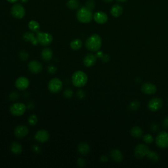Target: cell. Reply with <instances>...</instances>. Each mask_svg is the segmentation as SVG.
<instances>
[{"mask_svg": "<svg viewBox=\"0 0 168 168\" xmlns=\"http://www.w3.org/2000/svg\"><path fill=\"white\" fill-rule=\"evenodd\" d=\"M34 151H35V152H40V149L38 148L37 146H34Z\"/></svg>", "mask_w": 168, "mask_h": 168, "instance_id": "cell-42", "label": "cell"}, {"mask_svg": "<svg viewBox=\"0 0 168 168\" xmlns=\"http://www.w3.org/2000/svg\"><path fill=\"white\" fill-rule=\"evenodd\" d=\"M101 161H102V162H103V163L106 162V161H108V158H107V156H102L101 158Z\"/></svg>", "mask_w": 168, "mask_h": 168, "instance_id": "cell-40", "label": "cell"}, {"mask_svg": "<svg viewBox=\"0 0 168 168\" xmlns=\"http://www.w3.org/2000/svg\"><path fill=\"white\" fill-rule=\"evenodd\" d=\"M67 7L70 9H76L79 7L80 3L77 0H69L67 3Z\"/></svg>", "mask_w": 168, "mask_h": 168, "instance_id": "cell-27", "label": "cell"}, {"mask_svg": "<svg viewBox=\"0 0 168 168\" xmlns=\"http://www.w3.org/2000/svg\"><path fill=\"white\" fill-rule=\"evenodd\" d=\"M103 62H108L109 60H110V58H109V56L108 55H103V57L101 58Z\"/></svg>", "mask_w": 168, "mask_h": 168, "instance_id": "cell-39", "label": "cell"}, {"mask_svg": "<svg viewBox=\"0 0 168 168\" xmlns=\"http://www.w3.org/2000/svg\"><path fill=\"white\" fill-rule=\"evenodd\" d=\"M86 7L92 11L95 8V2L93 1V0H88V1L86 2Z\"/></svg>", "mask_w": 168, "mask_h": 168, "instance_id": "cell-32", "label": "cell"}, {"mask_svg": "<svg viewBox=\"0 0 168 168\" xmlns=\"http://www.w3.org/2000/svg\"><path fill=\"white\" fill-rule=\"evenodd\" d=\"M163 126H164V127L168 129V116H167V117L164 120Z\"/></svg>", "mask_w": 168, "mask_h": 168, "instance_id": "cell-37", "label": "cell"}, {"mask_svg": "<svg viewBox=\"0 0 168 168\" xmlns=\"http://www.w3.org/2000/svg\"><path fill=\"white\" fill-rule=\"evenodd\" d=\"M72 82L74 86L77 87H83L87 82V76L83 71L78 70L73 74L72 77Z\"/></svg>", "mask_w": 168, "mask_h": 168, "instance_id": "cell-3", "label": "cell"}, {"mask_svg": "<svg viewBox=\"0 0 168 168\" xmlns=\"http://www.w3.org/2000/svg\"><path fill=\"white\" fill-rule=\"evenodd\" d=\"M77 96H78V97L80 99H82L84 96H85V93H84L83 91L82 90H80V91L77 92Z\"/></svg>", "mask_w": 168, "mask_h": 168, "instance_id": "cell-38", "label": "cell"}, {"mask_svg": "<svg viewBox=\"0 0 168 168\" xmlns=\"http://www.w3.org/2000/svg\"><path fill=\"white\" fill-rule=\"evenodd\" d=\"M47 70H48V72H49L50 74H55V73L56 72V71H57V68H56V67H54V66H53V65L49 66Z\"/></svg>", "mask_w": 168, "mask_h": 168, "instance_id": "cell-36", "label": "cell"}, {"mask_svg": "<svg viewBox=\"0 0 168 168\" xmlns=\"http://www.w3.org/2000/svg\"><path fill=\"white\" fill-rule=\"evenodd\" d=\"M78 151L82 155H87L90 152V147L86 143H80L78 146Z\"/></svg>", "mask_w": 168, "mask_h": 168, "instance_id": "cell-24", "label": "cell"}, {"mask_svg": "<svg viewBox=\"0 0 168 168\" xmlns=\"http://www.w3.org/2000/svg\"><path fill=\"white\" fill-rule=\"evenodd\" d=\"M116 1H118L119 2H125L127 1V0H116Z\"/></svg>", "mask_w": 168, "mask_h": 168, "instance_id": "cell-44", "label": "cell"}, {"mask_svg": "<svg viewBox=\"0 0 168 168\" xmlns=\"http://www.w3.org/2000/svg\"><path fill=\"white\" fill-rule=\"evenodd\" d=\"M30 82L27 77H20L17 79L15 82V86L17 89L20 90H24L27 89L29 86Z\"/></svg>", "mask_w": 168, "mask_h": 168, "instance_id": "cell-13", "label": "cell"}, {"mask_svg": "<svg viewBox=\"0 0 168 168\" xmlns=\"http://www.w3.org/2000/svg\"><path fill=\"white\" fill-rule=\"evenodd\" d=\"M28 27L30 29V30H32V32H39V30H40V24H39L37 21H31L28 23Z\"/></svg>", "mask_w": 168, "mask_h": 168, "instance_id": "cell-25", "label": "cell"}, {"mask_svg": "<svg viewBox=\"0 0 168 168\" xmlns=\"http://www.w3.org/2000/svg\"><path fill=\"white\" fill-rule=\"evenodd\" d=\"M29 133L28 128L25 126H18L15 130V134L18 138H23Z\"/></svg>", "mask_w": 168, "mask_h": 168, "instance_id": "cell-16", "label": "cell"}, {"mask_svg": "<svg viewBox=\"0 0 168 168\" xmlns=\"http://www.w3.org/2000/svg\"><path fill=\"white\" fill-rule=\"evenodd\" d=\"M7 1H8L10 3H15L18 1V0H7Z\"/></svg>", "mask_w": 168, "mask_h": 168, "instance_id": "cell-43", "label": "cell"}, {"mask_svg": "<svg viewBox=\"0 0 168 168\" xmlns=\"http://www.w3.org/2000/svg\"><path fill=\"white\" fill-rule=\"evenodd\" d=\"M140 105V102L138 101L135 100L130 103V105H129V109L131 111H136L139 108Z\"/></svg>", "mask_w": 168, "mask_h": 168, "instance_id": "cell-29", "label": "cell"}, {"mask_svg": "<svg viewBox=\"0 0 168 168\" xmlns=\"http://www.w3.org/2000/svg\"><path fill=\"white\" fill-rule=\"evenodd\" d=\"M37 122V116L34 114L33 115H31L30 117H29V119H28V123L29 124L30 126H35Z\"/></svg>", "mask_w": 168, "mask_h": 168, "instance_id": "cell-30", "label": "cell"}, {"mask_svg": "<svg viewBox=\"0 0 168 168\" xmlns=\"http://www.w3.org/2000/svg\"><path fill=\"white\" fill-rule=\"evenodd\" d=\"M82 46V42L79 39H76L70 43V47L74 50H78Z\"/></svg>", "mask_w": 168, "mask_h": 168, "instance_id": "cell-26", "label": "cell"}, {"mask_svg": "<svg viewBox=\"0 0 168 168\" xmlns=\"http://www.w3.org/2000/svg\"><path fill=\"white\" fill-rule=\"evenodd\" d=\"M28 67L30 72L34 74L40 73L43 69L42 64L37 61H30L28 64Z\"/></svg>", "mask_w": 168, "mask_h": 168, "instance_id": "cell-11", "label": "cell"}, {"mask_svg": "<svg viewBox=\"0 0 168 168\" xmlns=\"http://www.w3.org/2000/svg\"><path fill=\"white\" fill-rule=\"evenodd\" d=\"M76 17L80 22L89 23L92 21L93 15L91 10L86 7H83L77 11Z\"/></svg>", "mask_w": 168, "mask_h": 168, "instance_id": "cell-2", "label": "cell"}, {"mask_svg": "<svg viewBox=\"0 0 168 168\" xmlns=\"http://www.w3.org/2000/svg\"><path fill=\"white\" fill-rule=\"evenodd\" d=\"M163 106V101L161 99L154 97L150 100L148 103V108L152 112H156L160 110Z\"/></svg>", "mask_w": 168, "mask_h": 168, "instance_id": "cell-10", "label": "cell"}, {"mask_svg": "<svg viewBox=\"0 0 168 168\" xmlns=\"http://www.w3.org/2000/svg\"><path fill=\"white\" fill-rule=\"evenodd\" d=\"M96 61V57L93 54L87 55L83 59V64L86 67H91L95 65Z\"/></svg>", "mask_w": 168, "mask_h": 168, "instance_id": "cell-17", "label": "cell"}, {"mask_svg": "<svg viewBox=\"0 0 168 168\" xmlns=\"http://www.w3.org/2000/svg\"><path fill=\"white\" fill-rule=\"evenodd\" d=\"M62 88V82L59 78H53L49 82L48 89L51 93H57L61 91Z\"/></svg>", "mask_w": 168, "mask_h": 168, "instance_id": "cell-6", "label": "cell"}, {"mask_svg": "<svg viewBox=\"0 0 168 168\" xmlns=\"http://www.w3.org/2000/svg\"><path fill=\"white\" fill-rule=\"evenodd\" d=\"M41 55L43 60L46 61H50L53 57V51L50 48H45L42 51Z\"/></svg>", "mask_w": 168, "mask_h": 168, "instance_id": "cell-20", "label": "cell"}, {"mask_svg": "<svg viewBox=\"0 0 168 168\" xmlns=\"http://www.w3.org/2000/svg\"><path fill=\"white\" fill-rule=\"evenodd\" d=\"M36 37L38 43L44 46H49L53 41V36L46 32H37Z\"/></svg>", "mask_w": 168, "mask_h": 168, "instance_id": "cell-4", "label": "cell"}, {"mask_svg": "<svg viewBox=\"0 0 168 168\" xmlns=\"http://www.w3.org/2000/svg\"><path fill=\"white\" fill-rule=\"evenodd\" d=\"M64 96H65V97L70 98L73 96V91L70 89H67L65 90V91H64Z\"/></svg>", "mask_w": 168, "mask_h": 168, "instance_id": "cell-33", "label": "cell"}, {"mask_svg": "<svg viewBox=\"0 0 168 168\" xmlns=\"http://www.w3.org/2000/svg\"><path fill=\"white\" fill-rule=\"evenodd\" d=\"M93 19L95 21L100 24H105L108 21V16L104 12L99 11L96 12L93 15Z\"/></svg>", "mask_w": 168, "mask_h": 168, "instance_id": "cell-15", "label": "cell"}, {"mask_svg": "<svg viewBox=\"0 0 168 168\" xmlns=\"http://www.w3.org/2000/svg\"><path fill=\"white\" fill-rule=\"evenodd\" d=\"M26 109H27V107L24 104L21 102H18L13 104L11 106L10 112L13 116H21L24 114Z\"/></svg>", "mask_w": 168, "mask_h": 168, "instance_id": "cell-7", "label": "cell"}, {"mask_svg": "<svg viewBox=\"0 0 168 168\" xmlns=\"http://www.w3.org/2000/svg\"><path fill=\"white\" fill-rule=\"evenodd\" d=\"M96 57V58H102L103 57V53H102V51H97Z\"/></svg>", "mask_w": 168, "mask_h": 168, "instance_id": "cell-41", "label": "cell"}, {"mask_svg": "<svg viewBox=\"0 0 168 168\" xmlns=\"http://www.w3.org/2000/svg\"><path fill=\"white\" fill-rule=\"evenodd\" d=\"M111 156L114 161L118 163L121 162V161L123 160V158H124L121 151H120L118 149L112 150L111 152Z\"/></svg>", "mask_w": 168, "mask_h": 168, "instance_id": "cell-19", "label": "cell"}, {"mask_svg": "<svg viewBox=\"0 0 168 168\" xmlns=\"http://www.w3.org/2000/svg\"><path fill=\"white\" fill-rule=\"evenodd\" d=\"M50 137V135L47 131L42 130L38 131L35 135V139L40 143H46Z\"/></svg>", "mask_w": 168, "mask_h": 168, "instance_id": "cell-14", "label": "cell"}, {"mask_svg": "<svg viewBox=\"0 0 168 168\" xmlns=\"http://www.w3.org/2000/svg\"><path fill=\"white\" fill-rule=\"evenodd\" d=\"M77 165L80 167H83L86 166V161L83 158H79L77 160Z\"/></svg>", "mask_w": 168, "mask_h": 168, "instance_id": "cell-35", "label": "cell"}, {"mask_svg": "<svg viewBox=\"0 0 168 168\" xmlns=\"http://www.w3.org/2000/svg\"><path fill=\"white\" fill-rule=\"evenodd\" d=\"M143 141L147 144H151L154 141V139L151 134H147L143 137Z\"/></svg>", "mask_w": 168, "mask_h": 168, "instance_id": "cell-31", "label": "cell"}, {"mask_svg": "<svg viewBox=\"0 0 168 168\" xmlns=\"http://www.w3.org/2000/svg\"><path fill=\"white\" fill-rule=\"evenodd\" d=\"M28 1V0H21V2L22 3H27Z\"/></svg>", "mask_w": 168, "mask_h": 168, "instance_id": "cell-46", "label": "cell"}, {"mask_svg": "<svg viewBox=\"0 0 168 168\" xmlns=\"http://www.w3.org/2000/svg\"><path fill=\"white\" fill-rule=\"evenodd\" d=\"M130 133L134 138L139 139L142 137V135L143 134V131L142 130V129L140 128L139 127L135 126L132 127L130 131Z\"/></svg>", "mask_w": 168, "mask_h": 168, "instance_id": "cell-22", "label": "cell"}, {"mask_svg": "<svg viewBox=\"0 0 168 168\" xmlns=\"http://www.w3.org/2000/svg\"><path fill=\"white\" fill-rule=\"evenodd\" d=\"M122 12H123V8L121 5L118 4H116L114 6H112V7L111 8V15L114 17H120L122 14Z\"/></svg>", "mask_w": 168, "mask_h": 168, "instance_id": "cell-21", "label": "cell"}, {"mask_svg": "<svg viewBox=\"0 0 168 168\" xmlns=\"http://www.w3.org/2000/svg\"><path fill=\"white\" fill-rule=\"evenodd\" d=\"M20 57H21V59H22L24 61H26V60L28 59V53L27 52V51H22L20 53Z\"/></svg>", "mask_w": 168, "mask_h": 168, "instance_id": "cell-34", "label": "cell"}, {"mask_svg": "<svg viewBox=\"0 0 168 168\" xmlns=\"http://www.w3.org/2000/svg\"><path fill=\"white\" fill-rule=\"evenodd\" d=\"M150 150L148 147L143 144L138 145L135 148L134 154L135 156L137 158H143L147 156Z\"/></svg>", "mask_w": 168, "mask_h": 168, "instance_id": "cell-8", "label": "cell"}, {"mask_svg": "<svg viewBox=\"0 0 168 168\" xmlns=\"http://www.w3.org/2000/svg\"><path fill=\"white\" fill-rule=\"evenodd\" d=\"M102 46L101 37L98 34H93L90 36L86 42V46L87 49L93 52L98 51Z\"/></svg>", "mask_w": 168, "mask_h": 168, "instance_id": "cell-1", "label": "cell"}, {"mask_svg": "<svg viewBox=\"0 0 168 168\" xmlns=\"http://www.w3.org/2000/svg\"><path fill=\"white\" fill-rule=\"evenodd\" d=\"M23 38L24 39L25 41L27 42H30L32 45L34 46H37L39 43L37 40V37L34 36V34L32 32H26V33L23 35Z\"/></svg>", "mask_w": 168, "mask_h": 168, "instance_id": "cell-18", "label": "cell"}, {"mask_svg": "<svg viewBox=\"0 0 168 168\" xmlns=\"http://www.w3.org/2000/svg\"><path fill=\"white\" fill-rule=\"evenodd\" d=\"M146 156L148 159H150L151 160L154 161V162H156V161L159 160V158H160L159 155L156 152L151 151L148 153Z\"/></svg>", "mask_w": 168, "mask_h": 168, "instance_id": "cell-28", "label": "cell"}, {"mask_svg": "<svg viewBox=\"0 0 168 168\" xmlns=\"http://www.w3.org/2000/svg\"><path fill=\"white\" fill-rule=\"evenodd\" d=\"M156 144L160 148H168V133L160 132L156 137Z\"/></svg>", "mask_w": 168, "mask_h": 168, "instance_id": "cell-5", "label": "cell"}, {"mask_svg": "<svg viewBox=\"0 0 168 168\" xmlns=\"http://www.w3.org/2000/svg\"><path fill=\"white\" fill-rule=\"evenodd\" d=\"M11 151L15 154H20L22 152V146L17 143V142H14L12 143L10 146Z\"/></svg>", "mask_w": 168, "mask_h": 168, "instance_id": "cell-23", "label": "cell"}, {"mask_svg": "<svg viewBox=\"0 0 168 168\" xmlns=\"http://www.w3.org/2000/svg\"><path fill=\"white\" fill-rule=\"evenodd\" d=\"M141 91L146 95H153L156 91V87L152 83H145L141 86Z\"/></svg>", "mask_w": 168, "mask_h": 168, "instance_id": "cell-12", "label": "cell"}, {"mask_svg": "<svg viewBox=\"0 0 168 168\" xmlns=\"http://www.w3.org/2000/svg\"><path fill=\"white\" fill-rule=\"evenodd\" d=\"M11 15L18 19L22 18L26 13L25 9L22 5L20 4H15L11 8Z\"/></svg>", "mask_w": 168, "mask_h": 168, "instance_id": "cell-9", "label": "cell"}, {"mask_svg": "<svg viewBox=\"0 0 168 168\" xmlns=\"http://www.w3.org/2000/svg\"><path fill=\"white\" fill-rule=\"evenodd\" d=\"M104 1L105 2H112L113 1V0H104Z\"/></svg>", "mask_w": 168, "mask_h": 168, "instance_id": "cell-45", "label": "cell"}]
</instances>
